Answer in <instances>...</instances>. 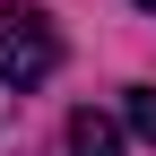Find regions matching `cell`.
<instances>
[{
    "label": "cell",
    "instance_id": "6da1fadb",
    "mask_svg": "<svg viewBox=\"0 0 156 156\" xmlns=\"http://www.w3.org/2000/svg\"><path fill=\"white\" fill-rule=\"evenodd\" d=\"M52 69H61V26H52V9L9 0V9H0V87H44Z\"/></svg>",
    "mask_w": 156,
    "mask_h": 156
},
{
    "label": "cell",
    "instance_id": "7a4b0ae2",
    "mask_svg": "<svg viewBox=\"0 0 156 156\" xmlns=\"http://www.w3.org/2000/svg\"><path fill=\"white\" fill-rule=\"evenodd\" d=\"M69 156H122V122H104V113H69Z\"/></svg>",
    "mask_w": 156,
    "mask_h": 156
},
{
    "label": "cell",
    "instance_id": "3957f363",
    "mask_svg": "<svg viewBox=\"0 0 156 156\" xmlns=\"http://www.w3.org/2000/svg\"><path fill=\"white\" fill-rule=\"evenodd\" d=\"M122 130L156 147V87H122Z\"/></svg>",
    "mask_w": 156,
    "mask_h": 156
},
{
    "label": "cell",
    "instance_id": "277c9868",
    "mask_svg": "<svg viewBox=\"0 0 156 156\" xmlns=\"http://www.w3.org/2000/svg\"><path fill=\"white\" fill-rule=\"evenodd\" d=\"M139 9H156V0H139Z\"/></svg>",
    "mask_w": 156,
    "mask_h": 156
}]
</instances>
